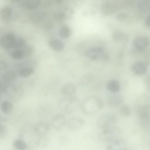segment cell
<instances>
[{
    "instance_id": "cell-1",
    "label": "cell",
    "mask_w": 150,
    "mask_h": 150,
    "mask_svg": "<svg viewBox=\"0 0 150 150\" xmlns=\"http://www.w3.org/2000/svg\"><path fill=\"white\" fill-rule=\"evenodd\" d=\"M104 103L100 97L92 96L87 98L83 102L81 106L83 113L87 115H94L103 108Z\"/></svg>"
},
{
    "instance_id": "cell-2",
    "label": "cell",
    "mask_w": 150,
    "mask_h": 150,
    "mask_svg": "<svg viewBox=\"0 0 150 150\" xmlns=\"http://www.w3.org/2000/svg\"><path fill=\"white\" fill-rule=\"evenodd\" d=\"M58 105L59 109L62 112L71 114L78 109L80 105V102L76 97L66 96L60 100Z\"/></svg>"
},
{
    "instance_id": "cell-3",
    "label": "cell",
    "mask_w": 150,
    "mask_h": 150,
    "mask_svg": "<svg viewBox=\"0 0 150 150\" xmlns=\"http://www.w3.org/2000/svg\"><path fill=\"white\" fill-rule=\"evenodd\" d=\"M120 133L118 128L112 127L103 129L98 134V138L102 142L108 143L117 138Z\"/></svg>"
},
{
    "instance_id": "cell-4",
    "label": "cell",
    "mask_w": 150,
    "mask_h": 150,
    "mask_svg": "<svg viewBox=\"0 0 150 150\" xmlns=\"http://www.w3.org/2000/svg\"><path fill=\"white\" fill-rule=\"evenodd\" d=\"M117 120V117L115 114L107 112L99 117L97 122V125L99 128L103 129L113 127L116 123Z\"/></svg>"
},
{
    "instance_id": "cell-5",
    "label": "cell",
    "mask_w": 150,
    "mask_h": 150,
    "mask_svg": "<svg viewBox=\"0 0 150 150\" xmlns=\"http://www.w3.org/2000/svg\"><path fill=\"white\" fill-rule=\"evenodd\" d=\"M85 55L92 60L105 59L107 55L103 48L100 47L90 48L85 52Z\"/></svg>"
},
{
    "instance_id": "cell-6",
    "label": "cell",
    "mask_w": 150,
    "mask_h": 150,
    "mask_svg": "<svg viewBox=\"0 0 150 150\" xmlns=\"http://www.w3.org/2000/svg\"><path fill=\"white\" fill-rule=\"evenodd\" d=\"M86 124L85 121L83 119L73 117L69 119L66 122L67 129L71 131H77L81 129Z\"/></svg>"
},
{
    "instance_id": "cell-7",
    "label": "cell",
    "mask_w": 150,
    "mask_h": 150,
    "mask_svg": "<svg viewBox=\"0 0 150 150\" xmlns=\"http://www.w3.org/2000/svg\"><path fill=\"white\" fill-rule=\"evenodd\" d=\"M16 37L11 33L4 34L0 40V44L2 47L6 50L12 49L14 44Z\"/></svg>"
},
{
    "instance_id": "cell-8",
    "label": "cell",
    "mask_w": 150,
    "mask_h": 150,
    "mask_svg": "<svg viewBox=\"0 0 150 150\" xmlns=\"http://www.w3.org/2000/svg\"><path fill=\"white\" fill-rule=\"evenodd\" d=\"M65 117L62 114L55 115L52 118L51 124L52 127L58 131L61 130L66 123Z\"/></svg>"
},
{
    "instance_id": "cell-9",
    "label": "cell",
    "mask_w": 150,
    "mask_h": 150,
    "mask_svg": "<svg viewBox=\"0 0 150 150\" xmlns=\"http://www.w3.org/2000/svg\"><path fill=\"white\" fill-rule=\"evenodd\" d=\"M123 96L120 94L112 95L109 97L107 101V104L110 107H115L120 105L123 101Z\"/></svg>"
},
{
    "instance_id": "cell-10",
    "label": "cell",
    "mask_w": 150,
    "mask_h": 150,
    "mask_svg": "<svg viewBox=\"0 0 150 150\" xmlns=\"http://www.w3.org/2000/svg\"><path fill=\"white\" fill-rule=\"evenodd\" d=\"M49 124L45 121H41L37 123L34 128L36 133L40 135L46 134L49 131Z\"/></svg>"
},
{
    "instance_id": "cell-11",
    "label": "cell",
    "mask_w": 150,
    "mask_h": 150,
    "mask_svg": "<svg viewBox=\"0 0 150 150\" xmlns=\"http://www.w3.org/2000/svg\"><path fill=\"white\" fill-rule=\"evenodd\" d=\"M149 43L148 39L144 37H139L136 38L134 41V47L139 50H143L147 47Z\"/></svg>"
},
{
    "instance_id": "cell-12",
    "label": "cell",
    "mask_w": 150,
    "mask_h": 150,
    "mask_svg": "<svg viewBox=\"0 0 150 150\" xmlns=\"http://www.w3.org/2000/svg\"><path fill=\"white\" fill-rule=\"evenodd\" d=\"M76 90V87L74 84L68 83L62 87L61 92L63 96H71L75 93Z\"/></svg>"
},
{
    "instance_id": "cell-13",
    "label": "cell",
    "mask_w": 150,
    "mask_h": 150,
    "mask_svg": "<svg viewBox=\"0 0 150 150\" xmlns=\"http://www.w3.org/2000/svg\"><path fill=\"white\" fill-rule=\"evenodd\" d=\"M132 70L136 74L141 75L145 74L147 71V67L144 63L139 62L135 63L133 65Z\"/></svg>"
},
{
    "instance_id": "cell-14",
    "label": "cell",
    "mask_w": 150,
    "mask_h": 150,
    "mask_svg": "<svg viewBox=\"0 0 150 150\" xmlns=\"http://www.w3.org/2000/svg\"><path fill=\"white\" fill-rule=\"evenodd\" d=\"M106 87L109 92L116 93L118 92L120 90V83L116 80H110L107 82Z\"/></svg>"
},
{
    "instance_id": "cell-15",
    "label": "cell",
    "mask_w": 150,
    "mask_h": 150,
    "mask_svg": "<svg viewBox=\"0 0 150 150\" xmlns=\"http://www.w3.org/2000/svg\"><path fill=\"white\" fill-rule=\"evenodd\" d=\"M106 149L108 150H116L121 149L123 146L122 140L116 138L107 143Z\"/></svg>"
},
{
    "instance_id": "cell-16",
    "label": "cell",
    "mask_w": 150,
    "mask_h": 150,
    "mask_svg": "<svg viewBox=\"0 0 150 150\" xmlns=\"http://www.w3.org/2000/svg\"><path fill=\"white\" fill-rule=\"evenodd\" d=\"M49 45L52 50L57 51L62 50L64 46L63 42L59 40L56 39L51 40L49 42Z\"/></svg>"
},
{
    "instance_id": "cell-17",
    "label": "cell",
    "mask_w": 150,
    "mask_h": 150,
    "mask_svg": "<svg viewBox=\"0 0 150 150\" xmlns=\"http://www.w3.org/2000/svg\"><path fill=\"white\" fill-rule=\"evenodd\" d=\"M40 2L41 0H23L22 5L26 9L32 10L38 7Z\"/></svg>"
},
{
    "instance_id": "cell-18",
    "label": "cell",
    "mask_w": 150,
    "mask_h": 150,
    "mask_svg": "<svg viewBox=\"0 0 150 150\" xmlns=\"http://www.w3.org/2000/svg\"><path fill=\"white\" fill-rule=\"evenodd\" d=\"M0 108L4 114L8 115L10 114L12 112L13 106L10 102L7 100H4L1 102Z\"/></svg>"
},
{
    "instance_id": "cell-19",
    "label": "cell",
    "mask_w": 150,
    "mask_h": 150,
    "mask_svg": "<svg viewBox=\"0 0 150 150\" xmlns=\"http://www.w3.org/2000/svg\"><path fill=\"white\" fill-rule=\"evenodd\" d=\"M13 50L10 52V55L13 59L16 60H20L25 57L22 48Z\"/></svg>"
},
{
    "instance_id": "cell-20",
    "label": "cell",
    "mask_w": 150,
    "mask_h": 150,
    "mask_svg": "<svg viewBox=\"0 0 150 150\" xmlns=\"http://www.w3.org/2000/svg\"><path fill=\"white\" fill-rule=\"evenodd\" d=\"M13 147L17 150H25L27 148V145L26 142L20 139L14 140L13 143Z\"/></svg>"
},
{
    "instance_id": "cell-21",
    "label": "cell",
    "mask_w": 150,
    "mask_h": 150,
    "mask_svg": "<svg viewBox=\"0 0 150 150\" xmlns=\"http://www.w3.org/2000/svg\"><path fill=\"white\" fill-rule=\"evenodd\" d=\"M71 34V30L70 28L67 25L62 27L59 31L60 37L63 39L69 38Z\"/></svg>"
},
{
    "instance_id": "cell-22",
    "label": "cell",
    "mask_w": 150,
    "mask_h": 150,
    "mask_svg": "<svg viewBox=\"0 0 150 150\" xmlns=\"http://www.w3.org/2000/svg\"><path fill=\"white\" fill-rule=\"evenodd\" d=\"M12 14V10L9 7L5 6L1 10L0 16L3 20H6L10 18Z\"/></svg>"
},
{
    "instance_id": "cell-23",
    "label": "cell",
    "mask_w": 150,
    "mask_h": 150,
    "mask_svg": "<svg viewBox=\"0 0 150 150\" xmlns=\"http://www.w3.org/2000/svg\"><path fill=\"white\" fill-rule=\"evenodd\" d=\"M26 45V42L24 39L20 37H16L14 44L12 49H21Z\"/></svg>"
},
{
    "instance_id": "cell-24",
    "label": "cell",
    "mask_w": 150,
    "mask_h": 150,
    "mask_svg": "<svg viewBox=\"0 0 150 150\" xmlns=\"http://www.w3.org/2000/svg\"><path fill=\"white\" fill-rule=\"evenodd\" d=\"M138 6L142 11H148L150 9V0H138Z\"/></svg>"
},
{
    "instance_id": "cell-25",
    "label": "cell",
    "mask_w": 150,
    "mask_h": 150,
    "mask_svg": "<svg viewBox=\"0 0 150 150\" xmlns=\"http://www.w3.org/2000/svg\"><path fill=\"white\" fill-rule=\"evenodd\" d=\"M16 78V75L15 72L9 71L4 74L2 76V79L6 82L11 81L14 80Z\"/></svg>"
},
{
    "instance_id": "cell-26",
    "label": "cell",
    "mask_w": 150,
    "mask_h": 150,
    "mask_svg": "<svg viewBox=\"0 0 150 150\" xmlns=\"http://www.w3.org/2000/svg\"><path fill=\"white\" fill-rule=\"evenodd\" d=\"M48 139L47 138L45 137H42L37 139L36 142V145L39 147H44L48 145Z\"/></svg>"
},
{
    "instance_id": "cell-27",
    "label": "cell",
    "mask_w": 150,
    "mask_h": 150,
    "mask_svg": "<svg viewBox=\"0 0 150 150\" xmlns=\"http://www.w3.org/2000/svg\"><path fill=\"white\" fill-rule=\"evenodd\" d=\"M34 72L33 70L30 68H25L21 69L19 75L23 77H27L31 75Z\"/></svg>"
},
{
    "instance_id": "cell-28",
    "label": "cell",
    "mask_w": 150,
    "mask_h": 150,
    "mask_svg": "<svg viewBox=\"0 0 150 150\" xmlns=\"http://www.w3.org/2000/svg\"><path fill=\"white\" fill-rule=\"evenodd\" d=\"M124 36V34L120 31H116L113 33L112 38V40L116 42H120Z\"/></svg>"
},
{
    "instance_id": "cell-29",
    "label": "cell",
    "mask_w": 150,
    "mask_h": 150,
    "mask_svg": "<svg viewBox=\"0 0 150 150\" xmlns=\"http://www.w3.org/2000/svg\"><path fill=\"white\" fill-rule=\"evenodd\" d=\"M119 111L120 113L125 116H128L131 113V110L129 107L127 105H124L120 108Z\"/></svg>"
},
{
    "instance_id": "cell-30",
    "label": "cell",
    "mask_w": 150,
    "mask_h": 150,
    "mask_svg": "<svg viewBox=\"0 0 150 150\" xmlns=\"http://www.w3.org/2000/svg\"><path fill=\"white\" fill-rule=\"evenodd\" d=\"M22 49L26 57L32 54L34 50V49L33 47L30 45H26Z\"/></svg>"
},
{
    "instance_id": "cell-31",
    "label": "cell",
    "mask_w": 150,
    "mask_h": 150,
    "mask_svg": "<svg viewBox=\"0 0 150 150\" xmlns=\"http://www.w3.org/2000/svg\"><path fill=\"white\" fill-rule=\"evenodd\" d=\"M91 75L87 74L83 76L81 79L80 80L81 82L83 83H87L91 80Z\"/></svg>"
},
{
    "instance_id": "cell-32",
    "label": "cell",
    "mask_w": 150,
    "mask_h": 150,
    "mask_svg": "<svg viewBox=\"0 0 150 150\" xmlns=\"http://www.w3.org/2000/svg\"><path fill=\"white\" fill-rule=\"evenodd\" d=\"M6 131V129L4 126L0 125V136H2L5 134Z\"/></svg>"
},
{
    "instance_id": "cell-33",
    "label": "cell",
    "mask_w": 150,
    "mask_h": 150,
    "mask_svg": "<svg viewBox=\"0 0 150 150\" xmlns=\"http://www.w3.org/2000/svg\"><path fill=\"white\" fill-rule=\"evenodd\" d=\"M145 23L147 26L150 28V14L146 18L145 20Z\"/></svg>"
},
{
    "instance_id": "cell-34",
    "label": "cell",
    "mask_w": 150,
    "mask_h": 150,
    "mask_svg": "<svg viewBox=\"0 0 150 150\" xmlns=\"http://www.w3.org/2000/svg\"><path fill=\"white\" fill-rule=\"evenodd\" d=\"M126 16L124 14H120L117 16V18L119 19H122L125 18Z\"/></svg>"
},
{
    "instance_id": "cell-35",
    "label": "cell",
    "mask_w": 150,
    "mask_h": 150,
    "mask_svg": "<svg viewBox=\"0 0 150 150\" xmlns=\"http://www.w3.org/2000/svg\"><path fill=\"white\" fill-rule=\"evenodd\" d=\"M20 0H10L11 2L13 3L17 2Z\"/></svg>"
}]
</instances>
